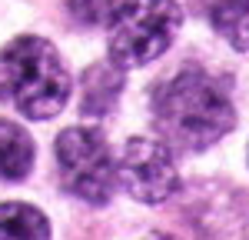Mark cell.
Masks as SVG:
<instances>
[{"label":"cell","mask_w":249,"mask_h":240,"mask_svg":"<svg viewBox=\"0 0 249 240\" xmlns=\"http://www.w3.org/2000/svg\"><path fill=\"white\" fill-rule=\"evenodd\" d=\"M67 7L80 23H103V20L113 17L120 0H67Z\"/></svg>","instance_id":"cell-10"},{"label":"cell","mask_w":249,"mask_h":240,"mask_svg":"<svg viewBox=\"0 0 249 240\" xmlns=\"http://www.w3.org/2000/svg\"><path fill=\"white\" fill-rule=\"evenodd\" d=\"M34 167V143L27 130L0 120V177L3 180H23Z\"/></svg>","instance_id":"cell-7"},{"label":"cell","mask_w":249,"mask_h":240,"mask_svg":"<svg viewBox=\"0 0 249 240\" xmlns=\"http://www.w3.org/2000/svg\"><path fill=\"white\" fill-rule=\"evenodd\" d=\"M176 0H126L110 20V60L116 67H143L173 43L179 30Z\"/></svg>","instance_id":"cell-3"},{"label":"cell","mask_w":249,"mask_h":240,"mask_svg":"<svg viewBox=\"0 0 249 240\" xmlns=\"http://www.w3.org/2000/svg\"><path fill=\"white\" fill-rule=\"evenodd\" d=\"M120 87H123V77L113 67H107V63L90 67L83 74V114H96V117L107 114L120 97Z\"/></svg>","instance_id":"cell-9"},{"label":"cell","mask_w":249,"mask_h":240,"mask_svg":"<svg viewBox=\"0 0 249 240\" xmlns=\"http://www.w3.org/2000/svg\"><path fill=\"white\" fill-rule=\"evenodd\" d=\"M57 160L63 183L90 203H107L113 194L116 170L107 140L96 130L87 127H70L57 137Z\"/></svg>","instance_id":"cell-4"},{"label":"cell","mask_w":249,"mask_h":240,"mask_svg":"<svg viewBox=\"0 0 249 240\" xmlns=\"http://www.w3.org/2000/svg\"><path fill=\"white\" fill-rule=\"evenodd\" d=\"M47 217L30 203H0V240H47Z\"/></svg>","instance_id":"cell-8"},{"label":"cell","mask_w":249,"mask_h":240,"mask_svg":"<svg viewBox=\"0 0 249 240\" xmlns=\"http://www.w3.org/2000/svg\"><path fill=\"white\" fill-rule=\"evenodd\" d=\"M210 14V23L219 37H226L236 50H249V0H199Z\"/></svg>","instance_id":"cell-6"},{"label":"cell","mask_w":249,"mask_h":240,"mask_svg":"<svg viewBox=\"0 0 249 240\" xmlns=\"http://www.w3.org/2000/svg\"><path fill=\"white\" fill-rule=\"evenodd\" d=\"M0 97L30 120L60 114L70 97V77L60 54L40 37L7 43L0 50Z\"/></svg>","instance_id":"cell-2"},{"label":"cell","mask_w":249,"mask_h":240,"mask_svg":"<svg viewBox=\"0 0 249 240\" xmlns=\"http://www.w3.org/2000/svg\"><path fill=\"white\" fill-rule=\"evenodd\" d=\"M153 114L166 143L183 150H203L216 143L236 120L226 87L199 67H183L156 83Z\"/></svg>","instance_id":"cell-1"},{"label":"cell","mask_w":249,"mask_h":240,"mask_svg":"<svg viewBox=\"0 0 249 240\" xmlns=\"http://www.w3.org/2000/svg\"><path fill=\"white\" fill-rule=\"evenodd\" d=\"M116 177L123 180L126 194L136 197L140 203H163L179 187L170 147L150 137H133L126 143L120 167H116Z\"/></svg>","instance_id":"cell-5"}]
</instances>
